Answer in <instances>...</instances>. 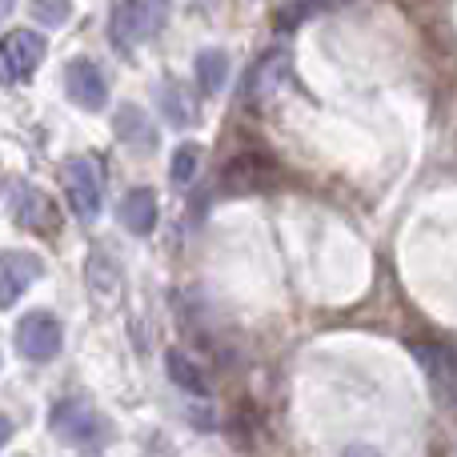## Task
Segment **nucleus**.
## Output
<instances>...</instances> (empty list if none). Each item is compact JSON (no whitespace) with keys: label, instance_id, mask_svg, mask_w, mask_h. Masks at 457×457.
<instances>
[{"label":"nucleus","instance_id":"a211bd4d","mask_svg":"<svg viewBox=\"0 0 457 457\" xmlns=\"http://www.w3.org/2000/svg\"><path fill=\"white\" fill-rule=\"evenodd\" d=\"M197 161H201L197 145H181V149L173 153V165H169V177H173V185H189L193 173H197Z\"/></svg>","mask_w":457,"mask_h":457},{"label":"nucleus","instance_id":"20e7f679","mask_svg":"<svg viewBox=\"0 0 457 457\" xmlns=\"http://www.w3.org/2000/svg\"><path fill=\"white\" fill-rule=\"evenodd\" d=\"M45 61V37L40 32H8L0 40V80H24L40 69Z\"/></svg>","mask_w":457,"mask_h":457},{"label":"nucleus","instance_id":"9b49d317","mask_svg":"<svg viewBox=\"0 0 457 457\" xmlns=\"http://www.w3.org/2000/svg\"><path fill=\"white\" fill-rule=\"evenodd\" d=\"M120 225L133 237H149L157 228V193L153 189H133L120 201Z\"/></svg>","mask_w":457,"mask_h":457},{"label":"nucleus","instance_id":"ddd939ff","mask_svg":"<svg viewBox=\"0 0 457 457\" xmlns=\"http://www.w3.org/2000/svg\"><path fill=\"white\" fill-rule=\"evenodd\" d=\"M228 80V56L221 48H205V53L197 56V85L205 88V93H221Z\"/></svg>","mask_w":457,"mask_h":457},{"label":"nucleus","instance_id":"6ab92c4d","mask_svg":"<svg viewBox=\"0 0 457 457\" xmlns=\"http://www.w3.org/2000/svg\"><path fill=\"white\" fill-rule=\"evenodd\" d=\"M321 4H337V0H293L289 8H281V12H277V21L285 24V29H289L293 21H297V16H305V12H313V8H321Z\"/></svg>","mask_w":457,"mask_h":457},{"label":"nucleus","instance_id":"dca6fc26","mask_svg":"<svg viewBox=\"0 0 457 457\" xmlns=\"http://www.w3.org/2000/svg\"><path fill=\"white\" fill-rule=\"evenodd\" d=\"M161 104H165V117L173 120L177 129H181V125H193V120H197V104H193L185 93H177L173 85L161 88Z\"/></svg>","mask_w":457,"mask_h":457},{"label":"nucleus","instance_id":"f8f14e48","mask_svg":"<svg viewBox=\"0 0 457 457\" xmlns=\"http://www.w3.org/2000/svg\"><path fill=\"white\" fill-rule=\"evenodd\" d=\"M165 370H169V378H173V386H181L185 394H193V397H205V394H209L205 370H201V365L193 361L189 353H181V349H169Z\"/></svg>","mask_w":457,"mask_h":457},{"label":"nucleus","instance_id":"f03ea898","mask_svg":"<svg viewBox=\"0 0 457 457\" xmlns=\"http://www.w3.org/2000/svg\"><path fill=\"white\" fill-rule=\"evenodd\" d=\"M61 345H64V329L53 313L37 309V313L21 317V325H16V349H21V357H29V361H53L61 353Z\"/></svg>","mask_w":457,"mask_h":457},{"label":"nucleus","instance_id":"0eeeda50","mask_svg":"<svg viewBox=\"0 0 457 457\" xmlns=\"http://www.w3.org/2000/svg\"><path fill=\"white\" fill-rule=\"evenodd\" d=\"M64 88H69L72 104H80L85 112H96L109 104V85H104V72L93 61H72L64 69Z\"/></svg>","mask_w":457,"mask_h":457},{"label":"nucleus","instance_id":"7ed1b4c3","mask_svg":"<svg viewBox=\"0 0 457 457\" xmlns=\"http://www.w3.org/2000/svg\"><path fill=\"white\" fill-rule=\"evenodd\" d=\"M64 193H69V205L80 221H93L101 213V169L88 157H72L64 165Z\"/></svg>","mask_w":457,"mask_h":457},{"label":"nucleus","instance_id":"412c9836","mask_svg":"<svg viewBox=\"0 0 457 457\" xmlns=\"http://www.w3.org/2000/svg\"><path fill=\"white\" fill-rule=\"evenodd\" d=\"M8 437H12V421H8V418H0V450H4V442H8Z\"/></svg>","mask_w":457,"mask_h":457},{"label":"nucleus","instance_id":"4468645a","mask_svg":"<svg viewBox=\"0 0 457 457\" xmlns=\"http://www.w3.org/2000/svg\"><path fill=\"white\" fill-rule=\"evenodd\" d=\"M88 285H93L96 301H112L120 289V273L117 265H112L104 253H93V261H88Z\"/></svg>","mask_w":457,"mask_h":457},{"label":"nucleus","instance_id":"423d86ee","mask_svg":"<svg viewBox=\"0 0 457 457\" xmlns=\"http://www.w3.org/2000/svg\"><path fill=\"white\" fill-rule=\"evenodd\" d=\"M40 273H45V265H40L37 253H24V249L0 253V309H12L29 293V285L40 281Z\"/></svg>","mask_w":457,"mask_h":457},{"label":"nucleus","instance_id":"9d476101","mask_svg":"<svg viewBox=\"0 0 457 457\" xmlns=\"http://www.w3.org/2000/svg\"><path fill=\"white\" fill-rule=\"evenodd\" d=\"M112 129H117V137L129 145V149H137V153H153V149H157V129H153L149 112L137 109V104H120Z\"/></svg>","mask_w":457,"mask_h":457},{"label":"nucleus","instance_id":"f3484780","mask_svg":"<svg viewBox=\"0 0 457 457\" xmlns=\"http://www.w3.org/2000/svg\"><path fill=\"white\" fill-rule=\"evenodd\" d=\"M29 12H32V21L45 24V29H61V24L72 16V4L69 0H32Z\"/></svg>","mask_w":457,"mask_h":457},{"label":"nucleus","instance_id":"f257e3e1","mask_svg":"<svg viewBox=\"0 0 457 457\" xmlns=\"http://www.w3.org/2000/svg\"><path fill=\"white\" fill-rule=\"evenodd\" d=\"M169 21V0H120L109 16V37L117 48H137L153 40Z\"/></svg>","mask_w":457,"mask_h":457},{"label":"nucleus","instance_id":"1a4fd4ad","mask_svg":"<svg viewBox=\"0 0 457 457\" xmlns=\"http://www.w3.org/2000/svg\"><path fill=\"white\" fill-rule=\"evenodd\" d=\"M12 213H16V221L24 228H32V233H56V205L24 181L12 189Z\"/></svg>","mask_w":457,"mask_h":457},{"label":"nucleus","instance_id":"39448f33","mask_svg":"<svg viewBox=\"0 0 457 457\" xmlns=\"http://www.w3.org/2000/svg\"><path fill=\"white\" fill-rule=\"evenodd\" d=\"M48 421H53V434L64 437V442H72V445H96L104 437L101 413H96L88 402H61Z\"/></svg>","mask_w":457,"mask_h":457},{"label":"nucleus","instance_id":"6e6552de","mask_svg":"<svg viewBox=\"0 0 457 457\" xmlns=\"http://www.w3.org/2000/svg\"><path fill=\"white\" fill-rule=\"evenodd\" d=\"M273 173L277 169L269 165V157L265 153H241V157H233L225 165V177H221V185H225V193H253V189H269V181H273Z\"/></svg>","mask_w":457,"mask_h":457},{"label":"nucleus","instance_id":"2eb2a0df","mask_svg":"<svg viewBox=\"0 0 457 457\" xmlns=\"http://www.w3.org/2000/svg\"><path fill=\"white\" fill-rule=\"evenodd\" d=\"M285 77H289V56H285V53H269L265 61H261L257 77H253V93H257V96L277 93V85H281Z\"/></svg>","mask_w":457,"mask_h":457},{"label":"nucleus","instance_id":"aec40b11","mask_svg":"<svg viewBox=\"0 0 457 457\" xmlns=\"http://www.w3.org/2000/svg\"><path fill=\"white\" fill-rule=\"evenodd\" d=\"M341 457H381V453H378V450H370V445H349V450L341 453Z\"/></svg>","mask_w":457,"mask_h":457},{"label":"nucleus","instance_id":"4be33fe9","mask_svg":"<svg viewBox=\"0 0 457 457\" xmlns=\"http://www.w3.org/2000/svg\"><path fill=\"white\" fill-rule=\"evenodd\" d=\"M12 8H16V0H0V24L12 16Z\"/></svg>","mask_w":457,"mask_h":457}]
</instances>
